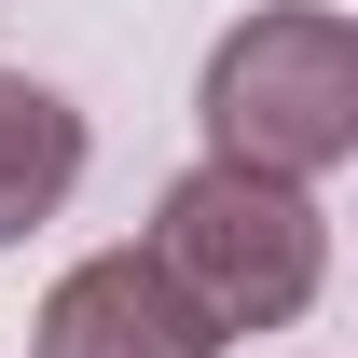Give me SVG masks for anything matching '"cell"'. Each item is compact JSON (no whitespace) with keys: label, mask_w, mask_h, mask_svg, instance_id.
I'll use <instances>...</instances> for the list:
<instances>
[{"label":"cell","mask_w":358,"mask_h":358,"mask_svg":"<svg viewBox=\"0 0 358 358\" xmlns=\"http://www.w3.org/2000/svg\"><path fill=\"white\" fill-rule=\"evenodd\" d=\"M28 345H42V358H221V331L166 289L152 248H96V262H69L42 289Z\"/></svg>","instance_id":"3957f363"},{"label":"cell","mask_w":358,"mask_h":358,"mask_svg":"<svg viewBox=\"0 0 358 358\" xmlns=\"http://www.w3.org/2000/svg\"><path fill=\"white\" fill-rule=\"evenodd\" d=\"M69 193H83V110L28 69H0V248H28Z\"/></svg>","instance_id":"277c9868"},{"label":"cell","mask_w":358,"mask_h":358,"mask_svg":"<svg viewBox=\"0 0 358 358\" xmlns=\"http://www.w3.org/2000/svg\"><path fill=\"white\" fill-rule=\"evenodd\" d=\"M152 262H166V289L207 331H289V317L317 303V275H331V221H317L303 179H262V166H193L166 179V207H152V234H138Z\"/></svg>","instance_id":"7a4b0ae2"},{"label":"cell","mask_w":358,"mask_h":358,"mask_svg":"<svg viewBox=\"0 0 358 358\" xmlns=\"http://www.w3.org/2000/svg\"><path fill=\"white\" fill-rule=\"evenodd\" d=\"M193 124H207V166H262V179H331L358 152V28L331 0H275V14H234L207 42V83H193Z\"/></svg>","instance_id":"6da1fadb"}]
</instances>
